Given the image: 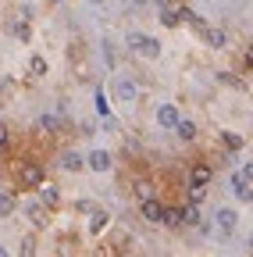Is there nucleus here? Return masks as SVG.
I'll return each mask as SVG.
<instances>
[{
    "label": "nucleus",
    "mask_w": 253,
    "mask_h": 257,
    "mask_svg": "<svg viewBox=\"0 0 253 257\" xmlns=\"http://www.w3.org/2000/svg\"><path fill=\"white\" fill-rule=\"evenodd\" d=\"M104 225H107V214H104V211H93V221H89V232H104Z\"/></svg>",
    "instance_id": "18"
},
{
    "label": "nucleus",
    "mask_w": 253,
    "mask_h": 257,
    "mask_svg": "<svg viewBox=\"0 0 253 257\" xmlns=\"http://www.w3.org/2000/svg\"><path fill=\"white\" fill-rule=\"evenodd\" d=\"M15 207H18L15 193H11V189H4V193H0V218H8V214H11Z\"/></svg>",
    "instance_id": "14"
},
{
    "label": "nucleus",
    "mask_w": 253,
    "mask_h": 257,
    "mask_svg": "<svg viewBox=\"0 0 253 257\" xmlns=\"http://www.w3.org/2000/svg\"><path fill=\"white\" fill-rule=\"evenodd\" d=\"M214 221H217V232H221V236H232V232H235V225H239V214H235L232 207H217Z\"/></svg>",
    "instance_id": "3"
},
{
    "label": "nucleus",
    "mask_w": 253,
    "mask_h": 257,
    "mask_svg": "<svg viewBox=\"0 0 253 257\" xmlns=\"http://www.w3.org/2000/svg\"><path fill=\"white\" fill-rule=\"evenodd\" d=\"M129 47L139 50L143 57H161V43L153 36H143V32H129Z\"/></svg>",
    "instance_id": "1"
},
{
    "label": "nucleus",
    "mask_w": 253,
    "mask_h": 257,
    "mask_svg": "<svg viewBox=\"0 0 253 257\" xmlns=\"http://www.w3.org/2000/svg\"><path fill=\"white\" fill-rule=\"evenodd\" d=\"M114 96H118L121 104H132L136 96H139V86H136L132 79H118V82H114Z\"/></svg>",
    "instance_id": "4"
},
{
    "label": "nucleus",
    "mask_w": 253,
    "mask_h": 257,
    "mask_svg": "<svg viewBox=\"0 0 253 257\" xmlns=\"http://www.w3.org/2000/svg\"><path fill=\"white\" fill-rule=\"evenodd\" d=\"M182 221H185V225H200V207H196V204H185V207H182Z\"/></svg>",
    "instance_id": "15"
},
{
    "label": "nucleus",
    "mask_w": 253,
    "mask_h": 257,
    "mask_svg": "<svg viewBox=\"0 0 253 257\" xmlns=\"http://www.w3.org/2000/svg\"><path fill=\"white\" fill-rule=\"evenodd\" d=\"M164 225H182V207H164Z\"/></svg>",
    "instance_id": "19"
},
{
    "label": "nucleus",
    "mask_w": 253,
    "mask_h": 257,
    "mask_svg": "<svg viewBox=\"0 0 253 257\" xmlns=\"http://www.w3.org/2000/svg\"><path fill=\"white\" fill-rule=\"evenodd\" d=\"M242 179H246V182H253V161H249V165L242 168Z\"/></svg>",
    "instance_id": "28"
},
{
    "label": "nucleus",
    "mask_w": 253,
    "mask_h": 257,
    "mask_svg": "<svg viewBox=\"0 0 253 257\" xmlns=\"http://www.w3.org/2000/svg\"><path fill=\"white\" fill-rule=\"evenodd\" d=\"M221 143H225L228 150H239V147H242V136H235V133H221Z\"/></svg>",
    "instance_id": "21"
},
{
    "label": "nucleus",
    "mask_w": 253,
    "mask_h": 257,
    "mask_svg": "<svg viewBox=\"0 0 253 257\" xmlns=\"http://www.w3.org/2000/svg\"><path fill=\"white\" fill-rule=\"evenodd\" d=\"M97 111L107 118V96H104V89H97Z\"/></svg>",
    "instance_id": "25"
},
{
    "label": "nucleus",
    "mask_w": 253,
    "mask_h": 257,
    "mask_svg": "<svg viewBox=\"0 0 253 257\" xmlns=\"http://www.w3.org/2000/svg\"><path fill=\"white\" fill-rule=\"evenodd\" d=\"M203 193H207V189H200V186H189V204H196V207H200Z\"/></svg>",
    "instance_id": "23"
},
{
    "label": "nucleus",
    "mask_w": 253,
    "mask_h": 257,
    "mask_svg": "<svg viewBox=\"0 0 253 257\" xmlns=\"http://www.w3.org/2000/svg\"><path fill=\"white\" fill-rule=\"evenodd\" d=\"M111 165H114V161H111L107 150H93V154H89V168H93V172H111Z\"/></svg>",
    "instance_id": "7"
},
{
    "label": "nucleus",
    "mask_w": 253,
    "mask_h": 257,
    "mask_svg": "<svg viewBox=\"0 0 253 257\" xmlns=\"http://www.w3.org/2000/svg\"><path fill=\"white\" fill-rule=\"evenodd\" d=\"M29 72H33V75H47V61L43 57H33V61H29Z\"/></svg>",
    "instance_id": "22"
},
{
    "label": "nucleus",
    "mask_w": 253,
    "mask_h": 257,
    "mask_svg": "<svg viewBox=\"0 0 253 257\" xmlns=\"http://www.w3.org/2000/svg\"><path fill=\"white\" fill-rule=\"evenodd\" d=\"M40 128H43V133H57V128H61V118H57V114H43V118H40Z\"/></svg>",
    "instance_id": "16"
},
{
    "label": "nucleus",
    "mask_w": 253,
    "mask_h": 257,
    "mask_svg": "<svg viewBox=\"0 0 253 257\" xmlns=\"http://www.w3.org/2000/svg\"><path fill=\"white\" fill-rule=\"evenodd\" d=\"M178 136L182 140H196V125L193 121H178Z\"/></svg>",
    "instance_id": "20"
},
{
    "label": "nucleus",
    "mask_w": 253,
    "mask_h": 257,
    "mask_svg": "<svg viewBox=\"0 0 253 257\" xmlns=\"http://www.w3.org/2000/svg\"><path fill=\"white\" fill-rule=\"evenodd\" d=\"M217 79H221V82H225V86H232V89H242V82H239L235 75H228V72H221Z\"/></svg>",
    "instance_id": "24"
},
{
    "label": "nucleus",
    "mask_w": 253,
    "mask_h": 257,
    "mask_svg": "<svg viewBox=\"0 0 253 257\" xmlns=\"http://www.w3.org/2000/svg\"><path fill=\"white\" fill-rule=\"evenodd\" d=\"M139 211H143V218H146V221L164 225V204H161V200H143V204H139Z\"/></svg>",
    "instance_id": "6"
},
{
    "label": "nucleus",
    "mask_w": 253,
    "mask_h": 257,
    "mask_svg": "<svg viewBox=\"0 0 253 257\" xmlns=\"http://www.w3.org/2000/svg\"><path fill=\"white\" fill-rule=\"evenodd\" d=\"M18 182L25 189H40L43 186V165H36V161H25L22 172H18Z\"/></svg>",
    "instance_id": "2"
},
{
    "label": "nucleus",
    "mask_w": 253,
    "mask_h": 257,
    "mask_svg": "<svg viewBox=\"0 0 253 257\" xmlns=\"http://www.w3.org/2000/svg\"><path fill=\"white\" fill-rule=\"evenodd\" d=\"M203 40H207V47H214V50H221V47L228 43L225 29H207V32H203Z\"/></svg>",
    "instance_id": "12"
},
{
    "label": "nucleus",
    "mask_w": 253,
    "mask_h": 257,
    "mask_svg": "<svg viewBox=\"0 0 253 257\" xmlns=\"http://www.w3.org/2000/svg\"><path fill=\"white\" fill-rule=\"evenodd\" d=\"M132 4H146V0H132Z\"/></svg>",
    "instance_id": "34"
},
{
    "label": "nucleus",
    "mask_w": 253,
    "mask_h": 257,
    "mask_svg": "<svg viewBox=\"0 0 253 257\" xmlns=\"http://www.w3.org/2000/svg\"><path fill=\"white\" fill-rule=\"evenodd\" d=\"M153 4L161 8V11H164V8H171V0H153Z\"/></svg>",
    "instance_id": "29"
},
{
    "label": "nucleus",
    "mask_w": 253,
    "mask_h": 257,
    "mask_svg": "<svg viewBox=\"0 0 253 257\" xmlns=\"http://www.w3.org/2000/svg\"><path fill=\"white\" fill-rule=\"evenodd\" d=\"M22 257H36V243H33V239L22 243Z\"/></svg>",
    "instance_id": "26"
},
{
    "label": "nucleus",
    "mask_w": 253,
    "mask_h": 257,
    "mask_svg": "<svg viewBox=\"0 0 253 257\" xmlns=\"http://www.w3.org/2000/svg\"><path fill=\"white\" fill-rule=\"evenodd\" d=\"M136 197H139V204H143V200H153V186L139 179V182H136Z\"/></svg>",
    "instance_id": "17"
},
{
    "label": "nucleus",
    "mask_w": 253,
    "mask_h": 257,
    "mask_svg": "<svg viewBox=\"0 0 253 257\" xmlns=\"http://www.w3.org/2000/svg\"><path fill=\"white\" fill-rule=\"evenodd\" d=\"M178 107L175 104H161V107H157V125H161V128H178Z\"/></svg>",
    "instance_id": "5"
},
{
    "label": "nucleus",
    "mask_w": 253,
    "mask_h": 257,
    "mask_svg": "<svg viewBox=\"0 0 253 257\" xmlns=\"http://www.w3.org/2000/svg\"><path fill=\"white\" fill-rule=\"evenodd\" d=\"M232 193H235L239 200H253V189H249V182L242 179V172H235V175H232Z\"/></svg>",
    "instance_id": "10"
},
{
    "label": "nucleus",
    "mask_w": 253,
    "mask_h": 257,
    "mask_svg": "<svg viewBox=\"0 0 253 257\" xmlns=\"http://www.w3.org/2000/svg\"><path fill=\"white\" fill-rule=\"evenodd\" d=\"M4 147H8V125L0 121V150H4Z\"/></svg>",
    "instance_id": "27"
},
{
    "label": "nucleus",
    "mask_w": 253,
    "mask_h": 257,
    "mask_svg": "<svg viewBox=\"0 0 253 257\" xmlns=\"http://www.w3.org/2000/svg\"><path fill=\"white\" fill-rule=\"evenodd\" d=\"M0 257H11V253H8V250H4V246H0Z\"/></svg>",
    "instance_id": "31"
},
{
    "label": "nucleus",
    "mask_w": 253,
    "mask_h": 257,
    "mask_svg": "<svg viewBox=\"0 0 253 257\" xmlns=\"http://www.w3.org/2000/svg\"><path fill=\"white\" fill-rule=\"evenodd\" d=\"M246 64H249V68H253V47L246 50Z\"/></svg>",
    "instance_id": "30"
},
{
    "label": "nucleus",
    "mask_w": 253,
    "mask_h": 257,
    "mask_svg": "<svg viewBox=\"0 0 253 257\" xmlns=\"http://www.w3.org/2000/svg\"><path fill=\"white\" fill-rule=\"evenodd\" d=\"M40 204H43V207H57V204H61V189L43 182V186H40Z\"/></svg>",
    "instance_id": "9"
},
{
    "label": "nucleus",
    "mask_w": 253,
    "mask_h": 257,
    "mask_svg": "<svg viewBox=\"0 0 253 257\" xmlns=\"http://www.w3.org/2000/svg\"><path fill=\"white\" fill-rule=\"evenodd\" d=\"M86 165V161L75 154V150H65V154H61V168H65V172H79Z\"/></svg>",
    "instance_id": "13"
},
{
    "label": "nucleus",
    "mask_w": 253,
    "mask_h": 257,
    "mask_svg": "<svg viewBox=\"0 0 253 257\" xmlns=\"http://www.w3.org/2000/svg\"><path fill=\"white\" fill-rule=\"evenodd\" d=\"M210 175H214L210 165H193V172H189V186H200V189H203V186L210 182Z\"/></svg>",
    "instance_id": "8"
},
{
    "label": "nucleus",
    "mask_w": 253,
    "mask_h": 257,
    "mask_svg": "<svg viewBox=\"0 0 253 257\" xmlns=\"http://www.w3.org/2000/svg\"><path fill=\"white\" fill-rule=\"evenodd\" d=\"M89 4H104V0H89Z\"/></svg>",
    "instance_id": "33"
},
{
    "label": "nucleus",
    "mask_w": 253,
    "mask_h": 257,
    "mask_svg": "<svg viewBox=\"0 0 253 257\" xmlns=\"http://www.w3.org/2000/svg\"><path fill=\"white\" fill-rule=\"evenodd\" d=\"M246 246H249V250H253V232H249V243H246Z\"/></svg>",
    "instance_id": "32"
},
{
    "label": "nucleus",
    "mask_w": 253,
    "mask_h": 257,
    "mask_svg": "<svg viewBox=\"0 0 253 257\" xmlns=\"http://www.w3.org/2000/svg\"><path fill=\"white\" fill-rule=\"evenodd\" d=\"M25 214L33 218V225H47V207H43L40 200H29V204H25Z\"/></svg>",
    "instance_id": "11"
}]
</instances>
